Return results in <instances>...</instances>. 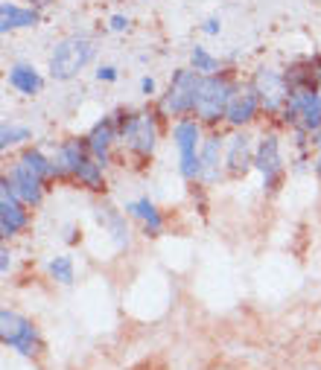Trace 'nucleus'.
Here are the masks:
<instances>
[{"mask_svg": "<svg viewBox=\"0 0 321 370\" xmlns=\"http://www.w3.org/2000/svg\"><path fill=\"white\" fill-rule=\"evenodd\" d=\"M94 59V41L91 38H64L56 44V50L50 56V76L59 79V82H67L73 79L79 70H85Z\"/></svg>", "mask_w": 321, "mask_h": 370, "instance_id": "nucleus-1", "label": "nucleus"}, {"mask_svg": "<svg viewBox=\"0 0 321 370\" xmlns=\"http://www.w3.org/2000/svg\"><path fill=\"white\" fill-rule=\"evenodd\" d=\"M0 338H4L6 347L18 350L23 359H33L38 353V333L23 315L4 309L0 312Z\"/></svg>", "mask_w": 321, "mask_h": 370, "instance_id": "nucleus-2", "label": "nucleus"}, {"mask_svg": "<svg viewBox=\"0 0 321 370\" xmlns=\"http://www.w3.org/2000/svg\"><path fill=\"white\" fill-rule=\"evenodd\" d=\"M231 85L225 79H219V76H202L199 82V93H196V117H202L208 122L219 120L222 114H225L228 103H231Z\"/></svg>", "mask_w": 321, "mask_h": 370, "instance_id": "nucleus-3", "label": "nucleus"}, {"mask_svg": "<svg viewBox=\"0 0 321 370\" xmlns=\"http://www.w3.org/2000/svg\"><path fill=\"white\" fill-rule=\"evenodd\" d=\"M202 76L196 70H179L172 76V85L164 96V111L167 114H187L196 108V93H199Z\"/></svg>", "mask_w": 321, "mask_h": 370, "instance_id": "nucleus-4", "label": "nucleus"}, {"mask_svg": "<svg viewBox=\"0 0 321 370\" xmlns=\"http://www.w3.org/2000/svg\"><path fill=\"white\" fill-rule=\"evenodd\" d=\"M172 137H176L179 155H181V175L187 181L202 178V158H199V126L190 120H181L176 129H172Z\"/></svg>", "mask_w": 321, "mask_h": 370, "instance_id": "nucleus-5", "label": "nucleus"}, {"mask_svg": "<svg viewBox=\"0 0 321 370\" xmlns=\"http://www.w3.org/2000/svg\"><path fill=\"white\" fill-rule=\"evenodd\" d=\"M254 88L260 93V103L266 111H281L289 100V82L281 76L278 70H271V67H260L257 70V79H254Z\"/></svg>", "mask_w": 321, "mask_h": 370, "instance_id": "nucleus-6", "label": "nucleus"}, {"mask_svg": "<svg viewBox=\"0 0 321 370\" xmlns=\"http://www.w3.org/2000/svg\"><path fill=\"white\" fill-rule=\"evenodd\" d=\"M23 225H27V210L18 204V195L9 184V178L0 181V233L15 236Z\"/></svg>", "mask_w": 321, "mask_h": 370, "instance_id": "nucleus-7", "label": "nucleus"}, {"mask_svg": "<svg viewBox=\"0 0 321 370\" xmlns=\"http://www.w3.org/2000/svg\"><path fill=\"white\" fill-rule=\"evenodd\" d=\"M123 134H126V140H129V146L137 152V155H152V149H155V122H152V117L150 114H135V117H129L126 120V126H123Z\"/></svg>", "mask_w": 321, "mask_h": 370, "instance_id": "nucleus-8", "label": "nucleus"}, {"mask_svg": "<svg viewBox=\"0 0 321 370\" xmlns=\"http://www.w3.org/2000/svg\"><path fill=\"white\" fill-rule=\"evenodd\" d=\"M41 175H35V172L23 163V161H18L15 166H12V175H9V184H12V190H15V195L21 202H27V204H38L41 202Z\"/></svg>", "mask_w": 321, "mask_h": 370, "instance_id": "nucleus-9", "label": "nucleus"}, {"mask_svg": "<svg viewBox=\"0 0 321 370\" xmlns=\"http://www.w3.org/2000/svg\"><path fill=\"white\" fill-rule=\"evenodd\" d=\"M254 166L263 172V187H275L278 175H281V146L278 137H263L257 152H254Z\"/></svg>", "mask_w": 321, "mask_h": 370, "instance_id": "nucleus-10", "label": "nucleus"}, {"mask_svg": "<svg viewBox=\"0 0 321 370\" xmlns=\"http://www.w3.org/2000/svg\"><path fill=\"white\" fill-rule=\"evenodd\" d=\"M257 108H260V93H257V88H249V91H240V93L231 96L225 117H228V122H234V126H242V122L254 120Z\"/></svg>", "mask_w": 321, "mask_h": 370, "instance_id": "nucleus-11", "label": "nucleus"}, {"mask_svg": "<svg viewBox=\"0 0 321 370\" xmlns=\"http://www.w3.org/2000/svg\"><path fill=\"white\" fill-rule=\"evenodd\" d=\"M228 172L231 175H245L249 166L254 163V152H252V137L249 134H234L228 143Z\"/></svg>", "mask_w": 321, "mask_h": 370, "instance_id": "nucleus-12", "label": "nucleus"}, {"mask_svg": "<svg viewBox=\"0 0 321 370\" xmlns=\"http://www.w3.org/2000/svg\"><path fill=\"white\" fill-rule=\"evenodd\" d=\"M9 85H12L15 91H21L23 96H33V93H38V91L44 88V79L38 76V70H35L33 64L18 62V64L9 67Z\"/></svg>", "mask_w": 321, "mask_h": 370, "instance_id": "nucleus-13", "label": "nucleus"}, {"mask_svg": "<svg viewBox=\"0 0 321 370\" xmlns=\"http://www.w3.org/2000/svg\"><path fill=\"white\" fill-rule=\"evenodd\" d=\"M111 140H114V126H111V120L106 117L103 122H96L94 132H91V137H88V149L94 152L96 163H103V166H106V161H108V149H111Z\"/></svg>", "mask_w": 321, "mask_h": 370, "instance_id": "nucleus-14", "label": "nucleus"}, {"mask_svg": "<svg viewBox=\"0 0 321 370\" xmlns=\"http://www.w3.org/2000/svg\"><path fill=\"white\" fill-rule=\"evenodd\" d=\"M38 23V15L30 12V9H21L9 0H4V6H0V30L9 33V30H18V27H35Z\"/></svg>", "mask_w": 321, "mask_h": 370, "instance_id": "nucleus-15", "label": "nucleus"}, {"mask_svg": "<svg viewBox=\"0 0 321 370\" xmlns=\"http://www.w3.org/2000/svg\"><path fill=\"white\" fill-rule=\"evenodd\" d=\"M85 161H88V158H85V152H82L79 140H67L62 149L56 152V158H53V169H56V172H73V175H77L79 166H82Z\"/></svg>", "mask_w": 321, "mask_h": 370, "instance_id": "nucleus-16", "label": "nucleus"}, {"mask_svg": "<svg viewBox=\"0 0 321 370\" xmlns=\"http://www.w3.org/2000/svg\"><path fill=\"white\" fill-rule=\"evenodd\" d=\"M199 158H202V178L208 184H213L219 178V161H222V143H219V137L205 140Z\"/></svg>", "mask_w": 321, "mask_h": 370, "instance_id": "nucleus-17", "label": "nucleus"}, {"mask_svg": "<svg viewBox=\"0 0 321 370\" xmlns=\"http://www.w3.org/2000/svg\"><path fill=\"white\" fill-rule=\"evenodd\" d=\"M126 210H129L132 216L143 219V225L150 228L152 233H161L164 221H161V213H158V207H155L150 199H137V202H129V204H126Z\"/></svg>", "mask_w": 321, "mask_h": 370, "instance_id": "nucleus-18", "label": "nucleus"}, {"mask_svg": "<svg viewBox=\"0 0 321 370\" xmlns=\"http://www.w3.org/2000/svg\"><path fill=\"white\" fill-rule=\"evenodd\" d=\"M77 178L88 187V190H103L106 187V178H103V163H94V161H85L77 172Z\"/></svg>", "mask_w": 321, "mask_h": 370, "instance_id": "nucleus-19", "label": "nucleus"}, {"mask_svg": "<svg viewBox=\"0 0 321 370\" xmlns=\"http://www.w3.org/2000/svg\"><path fill=\"white\" fill-rule=\"evenodd\" d=\"M21 161L27 163V166L35 172V175H41V178H47V175H53V172H56V169H53V161H50V158H44L38 149L23 152V155H21Z\"/></svg>", "mask_w": 321, "mask_h": 370, "instance_id": "nucleus-20", "label": "nucleus"}, {"mask_svg": "<svg viewBox=\"0 0 321 370\" xmlns=\"http://www.w3.org/2000/svg\"><path fill=\"white\" fill-rule=\"evenodd\" d=\"M190 62H193V67L199 70V73H205V76H213V73L219 70V62L205 50V47H193Z\"/></svg>", "mask_w": 321, "mask_h": 370, "instance_id": "nucleus-21", "label": "nucleus"}, {"mask_svg": "<svg viewBox=\"0 0 321 370\" xmlns=\"http://www.w3.org/2000/svg\"><path fill=\"white\" fill-rule=\"evenodd\" d=\"M50 274H53L59 283L70 286V283H73V260H70V257H56V260L50 262Z\"/></svg>", "mask_w": 321, "mask_h": 370, "instance_id": "nucleus-22", "label": "nucleus"}, {"mask_svg": "<svg viewBox=\"0 0 321 370\" xmlns=\"http://www.w3.org/2000/svg\"><path fill=\"white\" fill-rule=\"evenodd\" d=\"M21 140H30V129H23V126H4L0 129V146H4V149H9V146H15Z\"/></svg>", "mask_w": 321, "mask_h": 370, "instance_id": "nucleus-23", "label": "nucleus"}, {"mask_svg": "<svg viewBox=\"0 0 321 370\" xmlns=\"http://www.w3.org/2000/svg\"><path fill=\"white\" fill-rule=\"evenodd\" d=\"M108 231L117 245H129V228H126V221H123V216H117V213L108 216Z\"/></svg>", "mask_w": 321, "mask_h": 370, "instance_id": "nucleus-24", "label": "nucleus"}, {"mask_svg": "<svg viewBox=\"0 0 321 370\" xmlns=\"http://www.w3.org/2000/svg\"><path fill=\"white\" fill-rule=\"evenodd\" d=\"M96 79H100V82H114V79H117V70H114L111 64H106V67L96 70Z\"/></svg>", "mask_w": 321, "mask_h": 370, "instance_id": "nucleus-25", "label": "nucleus"}, {"mask_svg": "<svg viewBox=\"0 0 321 370\" xmlns=\"http://www.w3.org/2000/svg\"><path fill=\"white\" fill-rule=\"evenodd\" d=\"M111 30H114V33H123V30H129V18H123V15H114V18H111Z\"/></svg>", "mask_w": 321, "mask_h": 370, "instance_id": "nucleus-26", "label": "nucleus"}, {"mask_svg": "<svg viewBox=\"0 0 321 370\" xmlns=\"http://www.w3.org/2000/svg\"><path fill=\"white\" fill-rule=\"evenodd\" d=\"M9 265H12V254H9V248H4L0 251V274H6Z\"/></svg>", "mask_w": 321, "mask_h": 370, "instance_id": "nucleus-27", "label": "nucleus"}, {"mask_svg": "<svg viewBox=\"0 0 321 370\" xmlns=\"http://www.w3.org/2000/svg\"><path fill=\"white\" fill-rule=\"evenodd\" d=\"M140 91H143L146 96L155 93V79H152V76H143V79H140Z\"/></svg>", "mask_w": 321, "mask_h": 370, "instance_id": "nucleus-28", "label": "nucleus"}, {"mask_svg": "<svg viewBox=\"0 0 321 370\" xmlns=\"http://www.w3.org/2000/svg\"><path fill=\"white\" fill-rule=\"evenodd\" d=\"M219 27H222V23H219V18H210V21H205V33H208V35H216V33H219Z\"/></svg>", "mask_w": 321, "mask_h": 370, "instance_id": "nucleus-29", "label": "nucleus"}, {"mask_svg": "<svg viewBox=\"0 0 321 370\" xmlns=\"http://www.w3.org/2000/svg\"><path fill=\"white\" fill-rule=\"evenodd\" d=\"M318 146H321V137H318ZM318 175H321V155H318Z\"/></svg>", "mask_w": 321, "mask_h": 370, "instance_id": "nucleus-30", "label": "nucleus"}]
</instances>
